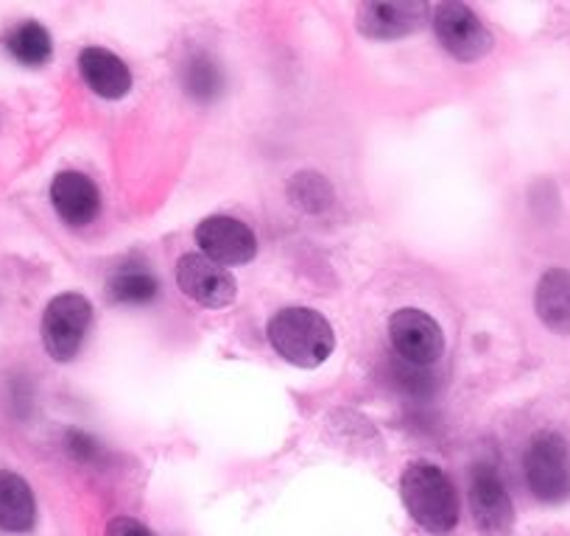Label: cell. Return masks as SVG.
<instances>
[{
	"mask_svg": "<svg viewBox=\"0 0 570 536\" xmlns=\"http://www.w3.org/2000/svg\"><path fill=\"white\" fill-rule=\"evenodd\" d=\"M537 316L542 325L551 327L553 332H570V271L568 268H551L537 282L534 294Z\"/></svg>",
	"mask_w": 570,
	"mask_h": 536,
	"instance_id": "14",
	"label": "cell"
},
{
	"mask_svg": "<svg viewBox=\"0 0 570 536\" xmlns=\"http://www.w3.org/2000/svg\"><path fill=\"white\" fill-rule=\"evenodd\" d=\"M288 193H292L294 205L303 207V210L308 212L325 210L333 201L331 185H327L325 177H320V173H299V177H294Z\"/></svg>",
	"mask_w": 570,
	"mask_h": 536,
	"instance_id": "18",
	"label": "cell"
},
{
	"mask_svg": "<svg viewBox=\"0 0 570 536\" xmlns=\"http://www.w3.org/2000/svg\"><path fill=\"white\" fill-rule=\"evenodd\" d=\"M177 282L183 294L205 308H227L238 294L233 275L205 255H183L177 262Z\"/></svg>",
	"mask_w": 570,
	"mask_h": 536,
	"instance_id": "9",
	"label": "cell"
},
{
	"mask_svg": "<svg viewBox=\"0 0 570 536\" xmlns=\"http://www.w3.org/2000/svg\"><path fill=\"white\" fill-rule=\"evenodd\" d=\"M92 321V305L81 294H62L51 299L42 316V344L53 360H70L79 355Z\"/></svg>",
	"mask_w": 570,
	"mask_h": 536,
	"instance_id": "4",
	"label": "cell"
},
{
	"mask_svg": "<svg viewBox=\"0 0 570 536\" xmlns=\"http://www.w3.org/2000/svg\"><path fill=\"white\" fill-rule=\"evenodd\" d=\"M196 244L218 266H244L257 255V238L233 216H210L196 227Z\"/></svg>",
	"mask_w": 570,
	"mask_h": 536,
	"instance_id": "8",
	"label": "cell"
},
{
	"mask_svg": "<svg viewBox=\"0 0 570 536\" xmlns=\"http://www.w3.org/2000/svg\"><path fill=\"white\" fill-rule=\"evenodd\" d=\"M109 294L120 305H149L160 294V282L146 266H120L107 282Z\"/></svg>",
	"mask_w": 570,
	"mask_h": 536,
	"instance_id": "15",
	"label": "cell"
},
{
	"mask_svg": "<svg viewBox=\"0 0 570 536\" xmlns=\"http://www.w3.org/2000/svg\"><path fill=\"white\" fill-rule=\"evenodd\" d=\"M37 523V503L31 486L18 473L0 469V530L29 534Z\"/></svg>",
	"mask_w": 570,
	"mask_h": 536,
	"instance_id": "13",
	"label": "cell"
},
{
	"mask_svg": "<svg viewBox=\"0 0 570 536\" xmlns=\"http://www.w3.org/2000/svg\"><path fill=\"white\" fill-rule=\"evenodd\" d=\"M7 51L12 53L20 64L40 68V64H46L48 59H51V34H48L40 23L29 20V23H20L18 29L9 31Z\"/></svg>",
	"mask_w": 570,
	"mask_h": 536,
	"instance_id": "17",
	"label": "cell"
},
{
	"mask_svg": "<svg viewBox=\"0 0 570 536\" xmlns=\"http://www.w3.org/2000/svg\"><path fill=\"white\" fill-rule=\"evenodd\" d=\"M428 7L416 0H400V3H364L358 7L355 23L358 31L370 40H397V37L414 34L425 26Z\"/></svg>",
	"mask_w": 570,
	"mask_h": 536,
	"instance_id": "10",
	"label": "cell"
},
{
	"mask_svg": "<svg viewBox=\"0 0 570 536\" xmlns=\"http://www.w3.org/2000/svg\"><path fill=\"white\" fill-rule=\"evenodd\" d=\"M525 484L542 503H562L570 497V447L559 434H537L523 456Z\"/></svg>",
	"mask_w": 570,
	"mask_h": 536,
	"instance_id": "3",
	"label": "cell"
},
{
	"mask_svg": "<svg viewBox=\"0 0 570 536\" xmlns=\"http://www.w3.org/2000/svg\"><path fill=\"white\" fill-rule=\"evenodd\" d=\"M405 512L428 534L448 536L459 523V495L453 480L436 464L414 461L400 478Z\"/></svg>",
	"mask_w": 570,
	"mask_h": 536,
	"instance_id": "1",
	"label": "cell"
},
{
	"mask_svg": "<svg viewBox=\"0 0 570 536\" xmlns=\"http://www.w3.org/2000/svg\"><path fill=\"white\" fill-rule=\"evenodd\" d=\"M434 31L442 48L459 62H475L492 51V34L464 3H442L434 12Z\"/></svg>",
	"mask_w": 570,
	"mask_h": 536,
	"instance_id": "7",
	"label": "cell"
},
{
	"mask_svg": "<svg viewBox=\"0 0 570 536\" xmlns=\"http://www.w3.org/2000/svg\"><path fill=\"white\" fill-rule=\"evenodd\" d=\"M51 201L57 216L68 227H87L101 210V193L96 182L81 171H62L51 182Z\"/></svg>",
	"mask_w": 570,
	"mask_h": 536,
	"instance_id": "11",
	"label": "cell"
},
{
	"mask_svg": "<svg viewBox=\"0 0 570 536\" xmlns=\"http://www.w3.org/2000/svg\"><path fill=\"white\" fill-rule=\"evenodd\" d=\"M183 87L190 98L202 103L222 96L224 76L216 59L207 57V53H190L183 64Z\"/></svg>",
	"mask_w": 570,
	"mask_h": 536,
	"instance_id": "16",
	"label": "cell"
},
{
	"mask_svg": "<svg viewBox=\"0 0 570 536\" xmlns=\"http://www.w3.org/2000/svg\"><path fill=\"white\" fill-rule=\"evenodd\" d=\"M79 70L81 79L98 98L118 101L131 90V70L107 48H85L79 53Z\"/></svg>",
	"mask_w": 570,
	"mask_h": 536,
	"instance_id": "12",
	"label": "cell"
},
{
	"mask_svg": "<svg viewBox=\"0 0 570 536\" xmlns=\"http://www.w3.org/2000/svg\"><path fill=\"white\" fill-rule=\"evenodd\" d=\"M470 514L481 536H512L514 506L507 484L492 464H475L470 473Z\"/></svg>",
	"mask_w": 570,
	"mask_h": 536,
	"instance_id": "5",
	"label": "cell"
},
{
	"mask_svg": "<svg viewBox=\"0 0 570 536\" xmlns=\"http://www.w3.org/2000/svg\"><path fill=\"white\" fill-rule=\"evenodd\" d=\"M268 344L274 353L299 369H314L331 358L336 347L331 321L311 308H285L268 321Z\"/></svg>",
	"mask_w": 570,
	"mask_h": 536,
	"instance_id": "2",
	"label": "cell"
},
{
	"mask_svg": "<svg viewBox=\"0 0 570 536\" xmlns=\"http://www.w3.org/2000/svg\"><path fill=\"white\" fill-rule=\"evenodd\" d=\"M104 536H155L140 519L135 517H115L107 523V530Z\"/></svg>",
	"mask_w": 570,
	"mask_h": 536,
	"instance_id": "19",
	"label": "cell"
},
{
	"mask_svg": "<svg viewBox=\"0 0 570 536\" xmlns=\"http://www.w3.org/2000/svg\"><path fill=\"white\" fill-rule=\"evenodd\" d=\"M389 338L400 358L409 366L425 369L434 366L445 353V336L442 327L436 325L434 316H428L425 310L403 308L389 319Z\"/></svg>",
	"mask_w": 570,
	"mask_h": 536,
	"instance_id": "6",
	"label": "cell"
}]
</instances>
